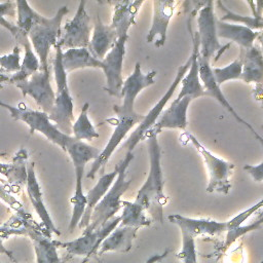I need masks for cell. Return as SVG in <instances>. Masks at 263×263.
<instances>
[{"instance_id": "29", "label": "cell", "mask_w": 263, "mask_h": 263, "mask_svg": "<svg viewBox=\"0 0 263 263\" xmlns=\"http://www.w3.org/2000/svg\"><path fill=\"white\" fill-rule=\"evenodd\" d=\"M62 64L67 73L85 68L102 69V61L96 59L88 48L66 49V51H63Z\"/></svg>"}, {"instance_id": "11", "label": "cell", "mask_w": 263, "mask_h": 263, "mask_svg": "<svg viewBox=\"0 0 263 263\" xmlns=\"http://www.w3.org/2000/svg\"><path fill=\"white\" fill-rule=\"evenodd\" d=\"M191 60H192V58L190 55L188 58V60L182 66L179 67V69L177 71V74H176V77H175L174 81L172 82V84L170 85V87L167 88V90L165 91V93L154 105V107H152V109L148 112V114L144 116V119L141 121V123L130 134L128 139L125 140V142L122 144L121 148L126 149V152H133L134 148L143 140V137H144L145 133L148 129H150L156 123L158 117L160 116L161 112L163 111L164 106L166 105V103L170 101V99L174 95L178 85L181 83L183 77L186 75V73H187V71H188V69L191 65Z\"/></svg>"}, {"instance_id": "1", "label": "cell", "mask_w": 263, "mask_h": 263, "mask_svg": "<svg viewBox=\"0 0 263 263\" xmlns=\"http://www.w3.org/2000/svg\"><path fill=\"white\" fill-rule=\"evenodd\" d=\"M156 71H150L148 73H143L141 70L140 63H136L133 73L123 81L121 88V105H114V112L116 117L111 119V122L115 125V128L106 144L105 148L101 150L100 155L97 159L92 161L89 172L86 177L93 179L96 174L100 171H104L106 163L117 149L122 140L126 137L127 133L134 126H138L144 119L145 115L139 114L135 110V101L137 96L146 87L155 83L154 77Z\"/></svg>"}, {"instance_id": "10", "label": "cell", "mask_w": 263, "mask_h": 263, "mask_svg": "<svg viewBox=\"0 0 263 263\" xmlns=\"http://www.w3.org/2000/svg\"><path fill=\"white\" fill-rule=\"evenodd\" d=\"M120 215L114 216L100 228L90 230L85 228L81 236L70 241L53 240L57 248L66 249L68 254L72 256H84L88 258L92 255H97L101 243L104 239L119 225Z\"/></svg>"}, {"instance_id": "8", "label": "cell", "mask_w": 263, "mask_h": 263, "mask_svg": "<svg viewBox=\"0 0 263 263\" xmlns=\"http://www.w3.org/2000/svg\"><path fill=\"white\" fill-rule=\"evenodd\" d=\"M214 1H205L201 3V7L197 13V27L199 36V57L217 62L220 55L230 46V43L222 45L218 40L216 16L214 9Z\"/></svg>"}, {"instance_id": "2", "label": "cell", "mask_w": 263, "mask_h": 263, "mask_svg": "<svg viewBox=\"0 0 263 263\" xmlns=\"http://www.w3.org/2000/svg\"><path fill=\"white\" fill-rule=\"evenodd\" d=\"M158 130L155 127L148 129L146 139L149 155V172L146 181L138 191L135 202L143 206L152 221L163 223V208L168 202V196L163 191V176L161 168V148L157 140Z\"/></svg>"}, {"instance_id": "12", "label": "cell", "mask_w": 263, "mask_h": 263, "mask_svg": "<svg viewBox=\"0 0 263 263\" xmlns=\"http://www.w3.org/2000/svg\"><path fill=\"white\" fill-rule=\"evenodd\" d=\"M86 2L80 1L72 20L66 23L58 44L62 49L88 48L90 41V17L85 9Z\"/></svg>"}, {"instance_id": "22", "label": "cell", "mask_w": 263, "mask_h": 263, "mask_svg": "<svg viewBox=\"0 0 263 263\" xmlns=\"http://www.w3.org/2000/svg\"><path fill=\"white\" fill-rule=\"evenodd\" d=\"M117 39L118 36L116 30L111 25L103 24L98 15L90 36L88 50L96 59L102 61L112 49Z\"/></svg>"}, {"instance_id": "30", "label": "cell", "mask_w": 263, "mask_h": 263, "mask_svg": "<svg viewBox=\"0 0 263 263\" xmlns=\"http://www.w3.org/2000/svg\"><path fill=\"white\" fill-rule=\"evenodd\" d=\"M121 203L122 213L120 215V225L135 227L138 229L151 225L152 220L149 218L143 206L135 201L122 200Z\"/></svg>"}, {"instance_id": "21", "label": "cell", "mask_w": 263, "mask_h": 263, "mask_svg": "<svg viewBox=\"0 0 263 263\" xmlns=\"http://www.w3.org/2000/svg\"><path fill=\"white\" fill-rule=\"evenodd\" d=\"M242 55V72L240 80L255 83L257 91L263 90V52L259 44L249 49H240Z\"/></svg>"}, {"instance_id": "18", "label": "cell", "mask_w": 263, "mask_h": 263, "mask_svg": "<svg viewBox=\"0 0 263 263\" xmlns=\"http://www.w3.org/2000/svg\"><path fill=\"white\" fill-rule=\"evenodd\" d=\"M192 35V52H191V65L186 73V75L183 77L181 84L182 87L180 89V92L176 100H180L184 97H190L192 100L197 99L199 97L205 96L204 87L200 81L199 78V36L198 33L195 32Z\"/></svg>"}, {"instance_id": "26", "label": "cell", "mask_w": 263, "mask_h": 263, "mask_svg": "<svg viewBox=\"0 0 263 263\" xmlns=\"http://www.w3.org/2000/svg\"><path fill=\"white\" fill-rule=\"evenodd\" d=\"M216 27L218 38L221 37L231 40L238 44L240 49L243 50L251 48L261 33L258 31H253L241 25L222 22L220 20L216 21Z\"/></svg>"}, {"instance_id": "23", "label": "cell", "mask_w": 263, "mask_h": 263, "mask_svg": "<svg viewBox=\"0 0 263 263\" xmlns=\"http://www.w3.org/2000/svg\"><path fill=\"white\" fill-rule=\"evenodd\" d=\"M191 101L190 97L174 100L171 106L161 112L153 127L158 132L163 128L185 129L187 126V111Z\"/></svg>"}, {"instance_id": "40", "label": "cell", "mask_w": 263, "mask_h": 263, "mask_svg": "<svg viewBox=\"0 0 263 263\" xmlns=\"http://www.w3.org/2000/svg\"><path fill=\"white\" fill-rule=\"evenodd\" d=\"M168 253H170V250L166 249V250H164V252L161 253V254H154V255L150 256L144 263H158V262L162 261V260L168 255Z\"/></svg>"}, {"instance_id": "33", "label": "cell", "mask_w": 263, "mask_h": 263, "mask_svg": "<svg viewBox=\"0 0 263 263\" xmlns=\"http://www.w3.org/2000/svg\"><path fill=\"white\" fill-rule=\"evenodd\" d=\"M15 5L17 14L16 27L18 29V32L28 34L30 29L43 16L35 11L26 0H17L15 2Z\"/></svg>"}, {"instance_id": "44", "label": "cell", "mask_w": 263, "mask_h": 263, "mask_svg": "<svg viewBox=\"0 0 263 263\" xmlns=\"http://www.w3.org/2000/svg\"><path fill=\"white\" fill-rule=\"evenodd\" d=\"M87 261H88V258H85V259H84V260H83L81 263H86Z\"/></svg>"}, {"instance_id": "25", "label": "cell", "mask_w": 263, "mask_h": 263, "mask_svg": "<svg viewBox=\"0 0 263 263\" xmlns=\"http://www.w3.org/2000/svg\"><path fill=\"white\" fill-rule=\"evenodd\" d=\"M138 230V228L119 224L101 243L97 255L101 256L107 252H129L133 247V241L137 236Z\"/></svg>"}, {"instance_id": "27", "label": "cell", "mask_w": 263, "mask_h": 263, "mask_svg": "<svg viewBox=\"0 0 263 263\" xmlns=\"http://www.w3.org/2000/svg\"><path fill=\"white\" fill-rule=\"evenodd\" d=\"M27 234L31 237L36 253L37 263H65L58 256L57 246L45 231L40 232L33 225L29 224Z\"/></svg>"}, {"instance_id": "7", "label": "cell", "mask_w": 263, "mask_h": 263, "mask_svg": "<svg viewBox=\"0 0 263 263\" xmlns=\"http://www.w3.org/2000/svg\"><path fill=\"white\" fill-rule=\"evenodd\" d=\"M0 107L8 110L10 116L14 120H20L25 122L29 127L31 133L39 132L45 138H47L51 143L58 145L63 151L66 150L68 142L71 140L72 136L63 134L50 120L48 114L43 111L33 110L26 106L15 107L11 106L0 100Z\"/></svg>"}, {"instance_id": "14", "label": "cell", "mask_w": 263, "mask_h": 263, "mask_svg": "<svg viewBox=\"0 0 263 263\" xmlns=\"http://www.w3.org/2000/svg\"><path fill=\"white\" fill-rule=\"evenodd\" d=\"M24 97H31L36 104L46 114H49L53 108L55 92L50 83L49 71L39 70L29 79L14 84Z\"/></svg>"}, {"instance_id": "20", "label": "cell", "mask_w": 263, "mask_h": 263, "mask_svg": "<svg viewBox=\"0 0 263 263\" xmlns=\"http://www.w3.org/2000/svg\"><path fill=\"white\" fill-rule=\"evenodd\" d=\"M145 1H111L113 6V16L111 26L116 30L117 36H128V30L133 25H136V16Z\"/></svg>"}, {"instance_id": "36", "label": "cell", "mask_w": 263, "mask_h": 263, "mask_svg": "<svg viewBox=\"0 0 263 263\" xmlns=\"http://www.w3.org/2000/svg\"><path fill=\"white\" fill-rule=\"evenodd\" d=\"M181 236L182 247L178 254V258L182 261V263H198L195 248V237L183 231H181Z\"/></svg>"}, {"instance_id": "39", "label": "cell", "mask_w": 263, "mask_h": 263, "mask_svg": "<svg viewBox=\"0 0 263 263\" xmlns=\"http://www.w3.org/2000/svg\"><path fill=\"white\" fill-rule=\"evenodd\" d=\"M261 145H262V148H263V144H261ZM243 170L253 178V180L255 182H262L263 181V159L257 165H251V164L245 165Z\"/></svg>"}, {"instance_id": "35", "label": "cell", "mask_w": 263, "mask_h": 263, "mask_svg": "<svg viewBox=\"0 0 263 263\" xmlns=\"http://www.w3.org/2000/svg\"><path fill=\"white\" fill-rule=\"evenodd\" d=\"M263 224V213L262 215L260 216V218L254 222H252L251 224H248V225H240L236 228H232L230 230H228L226 232V239L222 246V251H226L229 249V247L237 239L239 238L240 236L247 234L248 232H251V231H255V230H258Z\"/></svg>"}, {"instance_id": "43", "label": "cell", "mask_w": 263, "mask_h": 263, "mask_svg": "<svg viewBox=\"0 0 263 263\" xmlns=\"http://www.w3.org/2000/svg\"><path fill=\"white\" fill-rule=\"evenodd\" d=\"M257 40H258V44L260 45V47H261V49H262V52H263V32L260 33V35H259V37L257 38Z\"/></svg>"}, {"instance_id": "19", "label": "cell", "mask_w": 263, "mask_h": 263, "mask_svg": "<svg viewBox=\"0 0 263 263\" xmlns=\"http://www.w3.org/2000/svg\"><path fill=\"white\" fill-rule=\"evenodd\" d=\"M26 188H27L26 190H27L29 199H30L34 210L36 211V213L42 220V224L45 228V231L49 235L51 233L60 234V231L54 226V224L49 216V213L45 208L43 197H42L41 188H40V185L38 183V180H37V177L35 174V163L34 162H30L27 167Z\"/></svg>"}, {"instance_id": "13", "label": "cell", "mask_w": 263, "mask_h": 263, "mask_svg": "<svg viewBox=\"0 0 263 263\" xmlns=\"http://www.w3.org/2000/svg\"><path fill=\"white\" fill-rule=\"evenodd\" d=\"M128 36L118 37L112 49L102 60V70L106 76L105 89L110 96L121 98L123 85L122 66L125 54V44Z\"/></svg>"}, {"instance_id": "46", "label": "cell", "mask_w": 263, "mask_h": 263, "mask_svg": "<svg viewBox=\"0 0 263 263\" xmlns=\"http://www.w3.org/2000/svg\"><path fill=\"white\" fill-rule=\"evenodd\" d=\"M0 263H1V262H0Z\"/></svg>"}, {"instance_id": "4", "label": "cell", "mask_w": 263, "mask_h": 263, "mask_svg": "<svg viewBox=\"0 0 263 263\" xmlns=\"http://www.w3.org/2000/svg\"><path fill=\"white\" fill-rule=\"evenodd\" d=\"M134 158L133 152H126L125 157L117 164L118 165V174L116 176L115 181L112 186L105 194V196L100 200V202L96 205L91 213L90 221L87 229L95 230L100 228L114 216H116L117 212L122 208V195L125 191L128 190L132 179H126V171Z\"/></svg>"}, {"instance_id": "32", "label": "cell", "mask_w": 263, "mask_h": 263, "mask_svg": "<svg viewBox=\"0 0 263 263\" xmlns=\"http://www.w3.org/2000/svg\"><path fill=\"white\" fill-rule=\"evenodd\" d=\"M88 109L89 104L84 103L80 114L72 125L73 138L78 141H91L92 139L99 138V134L88 117Z\"/></svg>"}, {"instance_id": "15", "label": "cell", "mask_w": 263, "mask_h": 263, "mask_svg": "<svg viewBox=\"0 0 263 263\" xmlns=\"http://www.w3.org/2000/svg\"><path fill=\"white\" fill-rule=\"evenodd\" d=\"M198 64H199V78H200V81L202 82V85L204 87L205 96L214 98L216 101H218V103L222 107H224L239 123L243 124L246 127H248L251 130V133L260 142V144H263V138L254 129V127L250 123H248L243 118H241L238 115V113L234 110V108L227 101L226 97L224 96V93L222 92V90L220 88V85L217 83V81L214 77L213 70H212V67L210 65V61L199 57Z\"/></svg>"}, {"instance_id": "16", "label": "cell", "mask_w": 263, "mask_h": 263, "mask_svg": "<svg viewBox=\"0 0 263 263\" xmlns=\"http://www.w3.org/2000/svg\"><path fill=\"white\" fill-rule=\"evenodd\" d=\"M180 3L173 0L153 1V17L146 40L156 47H162L166 41L167 28Z\"/></svg>"}, {"instance_id": "9", "label": "cell", "mask_w": 263, "mask_h": 263, "mask_svg": "<svg viewBox=\"0 0 263 263\" xmlns=\"http://www.w3.org/2000/svg\"><path fill=\"white\" fill-rule=\"evenodd\" d=\"M187 137L204 160L209 174L206 192H220L223 194H228L231 188L229 177L235 168V165L214 155L191 134H187Z\"/></svg>"}, {"instance_id": "24", "label": "cell", "mask_w": 263, "mask_h": 263, "mask_svg": "<svg viewBox=\"0 0 263 263\" xmlns=\"http://www.w3.org/2000/svg\"><path fill=\"white\" fill-rule=\"evenodd\" d=\"M118 174V165L115 166L114 171L111 173L103 174L97 184L86 193V208L84 211V214L78 224V227L80 229H85L90 221L91 213L96 205L100 202V200L105 196V194L108 192L110 187L112 186L113 182L116 179V176Z\"/></svg>"}, {"instance_id": "42", "label": "cell", "mask_w": 263, "mask_h": 263, "mask_svg": "<svg viewBox=\"0 0 263 263\" xmlns=\"http://www.w3.org/2000/svg\"><path fill=\"white\" fill-rule=\"evenodd\" d=\"M9 80V76L7 75V73L0 68V83H3V82H6Z\"/></svg>"}, {"instance_id": "38", "label": "cell", "mask_w": 263, "mask_h": 263, "mask_svg": "<svg viewBox=\"0 0 263 263\" xmlns=\"http://www.w3.org/2000/svg\"><path fill=\"white\" fill-rule=\"evenodd\" d=\"M21 48L18 45H15L12 51L8 54L0 55V68L3 69L6 73L11 72L15 73L21 68Z\"/></svg>"}, {"instance_id": "31", "label": "cell", "mask_w": 263, "mask_h": 263, "mask_svg": "<svg viewBox=\"0 0 263 263\" xmlns=\"http://www.w3.org/2000/svg\"><path fill=\"white\" fill-rule=\"evenodd\" d=\"M215 4H217L222 11L224 12V14L221 16V18H219L222 22H227V23H238L241 26H245L253 31H258V32H263V15L262 13H258L256 15H241L239 13L233 12L231 11L228 7H226L222 1L218 0L217 2H215Z\"/></svg>"}, {"instance_id": "6", "label": "cell", "mask_w": 263, "mask_h": 263, "mask_svg": "<svg viewBox=\"0 0 263 263\" xmlns=\"http://www.w3.org/2000/svg\"><path fill=\"white\" fill-rule=\"evenodd\" d=\"M68 11L69 9L67 6L60 7L52 17L43 16L27 34L31 45L39 59L40 70L42 71H49L48 54L50 48L58 43L62 36L61 25L63 17Z\"/></svg>"}, {"instance_id": "37", "label": "cell", "mask_w": 263, "mask_h": 263, "mask_svg": "<svg viewBox=\"0 0 263 263\" xmlns=\"http://www.w3.org/2000/svg\"><path fill=\"white\" fill-rule=\"evenodd\" d=\"M16 13V5L15 2L12 1H6L0 3V26L8 30L12 36L15 38L18 34V29L16 25H13L8 20H6V15L14 16Z\"/></svg>"}, {"instance_id": "28", "label": "cell", "mask_w": 263, "mask_h": 263, "mask_svg": "<svg viewBox=\"0 0 263 263\" xmlns=\"http://www.w3.org/2000/svg\"><path fill=\"white\" fill-rule=\"evenodd\" d=\"M15 39L24 46L25 54H24V60H23V63L21 64L20 70L9 77L8 82L12 84L29 79L33 74H35L40 70L39 59L37 54L33 51V47L31 45V42L27 34L18 32Z\"/></svg>"}, {"instance_id": "5", "label": "cell", "mask_w": 263, "mask_h": 263, "mask_svg": "<svg viewBox=\"0 0 263 263\" xmlns=\"http://www.w3.org/2000/svg\"><path fill=\"white\" fill-rule=\"evenodd\" d=\"M55 55L53 60V73L57 84L54 104L51 112L48 114L49 120L65 135L71 136L74 120L73 100L68 86L67 72L62 64L63 49L57 43L54 45Z\"/></svg>"}, {"instance_id": "3", "label": "cell", "mask_w": 263, "mask_h": 263, "mask_svg": "<svg viewBox=\"0 0 263 263\" xmlns=\"http://www.w3.org/2000/svg\"><path fill=\"white\" fill-rule=\"evenodd\" d=\"M65 152L68 153L71 158L74 171H75V192L71 198L72 203V215L69 223V232L72 233L74 229L78 226L85 208H86V196L83 193V175L84 168L87 162L95 160L101 153L99 148L90 146L83 141H78L72 137L70 142L66 146Z\"/></svg>"}, {"instance_id": "41", "label": "cell", "mask_w": 263, "mask_h": 263, "mask_svg": "<svg viewBox=\"0 0 263 263\" xmlns=\"http://www.w3.org/2000/svg\"><path fill=\"white\" fill-rule=\"evenodd\" d=\"M0 254H5V255H7V256L10 258V260H11L12 262H15V259H14L12 253H11L10 251H8V250L3 246L2 240H0Z\"/></svg>"}, {"instance_id": "34", "label": "cell", "mask_w": 263, "mask_h": 263, "mask_svg": "<svg viewBox=\"0 0 263 263\" xmlns=\"http://www.w3.org/2000/svg\"><path fill=\"white\" fill-rule=\"evenodd\" d=\"M214 77L217 83L221 86L223 82L228 80L240 79L241 72H242V55L239 52V57L230 63L228 66L223 68H212Z\"/></svg>"}, {"instance_id": "45", "label": "cell", "mask_w": 263, "mask_h": 263, "mask_svg": "<svg viewBox=\"0 0 263 263\" xmlns=\"http://www.w3.org/2000/svg\"><path fill=\"white\" fill-rule=\"evenodd\" d=\"M260 263H263V260H262V261H261V262H260Z\"/></svg>"}, {"instance_id": "17", "label": "cell", "mask_w": 263, "mask_h": 263, "mask_svg": "<svg viewBox=\"0 0 263 263\" xmlns=\"http://www.w3.org/2000/svg\"><path fill=\"white\" fill-rule=\"evenodd\" d=\"M171 223L177 225L181 231L186 232L193 237L199 235H220L229 230L228 221L219 222L211 219H195L185 217L179 214L170 215L167 217Z\"/></svg>"}]
</instances>
